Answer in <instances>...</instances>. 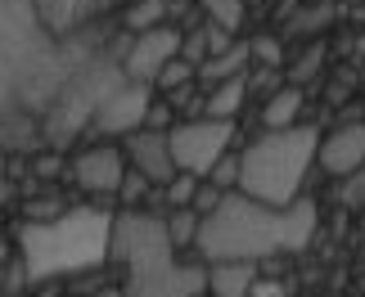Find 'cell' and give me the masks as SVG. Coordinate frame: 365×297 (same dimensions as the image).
Wrapping results in <instances>:
<instances>
[{
    "label": "cell",
    "instance_id": "obj_14",
    "mask_svg": "<svg viewBox=\"0 0 365 297\" xmlns=\"http://www.w3.org/2000/svg\"><path fill=\"white\" fill-rule=\"evenodd\" d=\"M298 113H302V86H279V90L266 95L262 126H266V131H279V126H298Z\"/></svg>",
    "mask_w": 365,
    "mask_h": 297
},
{
    "label": "cell",
    "instance_id": "obj_29",
    "mask_svg": "<svg viewBox=\"0 0 365 297\" xmlns=\"http://www.w3.org/2000/svg\"><path fill=\"white\" fill-rule=\"evenodd\" d=\"M145 126L149 131H172V104H149Z\"/></svg>",
    "mask_w": 365,
    "mask_h": 297
},
{
    "label": "cell",
    "instance_id": "obj_22",
    "mask_svg": "<svg viewBox=\"0 0 365 297\" xmlns=\"http://www.w3.org/2000/svg\"><path fill=\"white\" fill-rule=\"evenodd\" d=\"M320 59H325V46H312V50H307L302 54V59H298V68H289V86H302V81H312L316 77V68H320Z\"/></svg>",
    "mask_w": 365,
    "mask_h": 297
},
{
    "label": "cell",
    "instance_id": "obj_19",
    "mask_svg": "<svg viewBox=\"0 0 365 297\" xmlns=\"http://www.w3.org/2000/svg\"><path fill=\"white\" fill-rule=\"evenodd\" d=\"M194 194H199V176H194V172H176V176L163 185L167 207H190V203H194Z\"/></svg>",
    "mask_w": 365,
    "mask_h": 297
},
{
    "label": "cell",
    "instance_id": "obj_28",
    "mask_svg": "<svg viewBox=\"0 0 365 297\" xmlns=\"http://www.w3.org/2000/svg\"><path fill=\"white\" fill-rule=\"evenodd\" d=\"M343 198H347V207H365V167H356V172L347 176Z\"/></svg>",
    "mask_w": 365,
    "mask_h": 297
},
{
    "label": "cell",
    "instance_id": "obj_24",
    "mask_svg": "<svg viewBox=\"0 0 365 297\" xmlns=\"http://www.w3.org/2000/svg\"><path fill=\"white\" fill-rule=\"evenodd\" d=\"M207 180H212V185H221V189H235V185H240V158H221L217 167H212V172H207Z\"/></svg>",
    "mask_w": 365,
    "mask_h": 297
},
{
    "label": "cell",
    "instance_id": "obj_2",
    "mask_svg": "<svg viewBox=\"0 0 365 297\" xmlns=\"http://www.w3.org/2000/svg\"><path fill=\"white\" fill-rule=\"evenodd\" d=\"M108 257L126 266V297H199L207 288V271L176 266L167 221L149 212H122L113 221Z\"/></svg>",
    "mask_w": 365,
    "mask_h": 297
},
{
    "label": "cell",
    "instance_id": "obj_10",
    "mask_svg": "<svg viewBox=\"0 0 365 297\" xmlns=\"http://www.w3.org/2000/svg\"><path fill=\"white\" fill-rule=\"evenodd\" d=\"M122 176H126V158L118 149H86L81 158L73 162V180L81 189H91V194H118L122 189Z\"/></svg>",
    "mask_w": 365,
    "mask_h": 297
},
{
    "label": "cell",
    "instance_id": "obj_33",
    "mask_svg": "<svg viewBox=\"0 0 365 297\" xmlns=\"http://www.w3.org/2000/svg\"><path fill=\"white\" fill-rule=\"evenodd\" d=\"M95 297H126V288L118 293V288H104V293H95Z\"/></svg>",
    "mask_w": 365,
    "mask_h": 297
},
{
    "label": "cell",
    "instance_id": "obj_31",
    "mask_svg": "<svg viewBox=\"0 0 365 297\" xmlns=\"http://www.w3.org/2000/svg\"><path fill=\"white\" fill-rule=\"evenodd\" d=\"M54 212H59V203H54V198H46V203H32V207H27V221H50Z\"/></svg>",
    "mask_w": 365,
    "mask_h": 297
},
{
    "label": "cell",
    "instance_id": "obj_20",
    "mask_svg": "<svg viewBox=\"0 0 365 297\" xmlns=\"http://www.w3.org/2000/svg\"><path fill=\"white\" fill-rule=\"evenodd\" d=\"M207 5V19L221 23V27H230V32H240V23H244V0H203Z\"/></svg>",
    "mask_w": 365,
    "mask_h": 297
},
{
    "label": "cell",
    "instance_id": "obj_18",
    "mask_svg": "<svg viewBox=\"0 0 365 297\" xmlns=\"http://www.w3.org/2000/svg\"><path fill=\"white\" fill-rule=\"evenodd\" d=\"M194 77H199V63H190V59H180V54H176V59L158 73V81H153V86H158L163 95H172V90H180V86H190Z\"/></svg>",
    "mask_w": 365,
    "mask_h": 297
},
{
    "label": "cell",
    "instance_id": "obj_8",
    "mask_svg": "<svg viewBox=\"0 0 365 297\" xmlns=\"http://www.w3.org/2000/svg\"><path fill=\"white\" fill-rule=\"evenodd\" d=\"M180 41L185 36H180L176 27H167V23L149 27V32H135L131 50H126V77L131 81H158V73L180 54Z\"/></svg>",
    "mask_w": 365,
    "mask_h": 297
},
{
    "label": "cell",
    "instance_id": "obj_23",
    "mask_svg": "<svg viewBox=\"0 0 365 297\" xmlns=\"http://www.w3.org/2000/svg\"><path fill=\"white\" fill-rule=\"evenodd\" d=\"M207 54H212V50H207V32H203V27H194V32H190L185 41H180V59H190V63H203Z\"/></svg>",
    "mask_w": 365,
    "mask_h": 297
},
{
    "label": "cell",
    "instance_id": "obj_32",
    "mask_svg": "<svg viewBox=\"0 0 365 297\" xmlns=\"http://www.w3.org/2000/svg\"><path fill=\"white\" fill-rule=\"evenodd\" d=\"M252 297H284V288H279V284H252Z\"/></svg>",
    "mask_w": 365,
    "mask_h": 297
},
{
    "label": "cell",
    "instance_id": "obj_27",
    "mask_svg": "<svg viewBox=\"0 0 365 297\" xmlns=\"http://www.w3.org/2000/svg\"><path fill=\"white\" fill-rule=\"evenodd\" d=\"M252 59L266 63V68H279V41L275 36H257L252 41Z\"/></svg>",
    "mask_w": 365,
    "mask_h": 297
},
{
    "label": "cell",
    "instance_id": "obj_11",
    "mask_svg": "<svg viewBox=\"0 0 365 297\" xmlns=\"http://www.w3.org/2000/svg\"><path fill=\"white\" fill-rule=\"evenodd\" d=\"M320 162L329 176H352L365 167V122H347L329 140H320Z\"/></svg>",
    "mask_w": 365,
    "mask_h": 297
},
{
    "label": "cell",
    "instance_id": "obj_1",
    "mask_svg": "<svg viewBox=\"0 0 365 297\" xmlns=\"http://www.w3.org/2000/svg\"><path fill=\"white\" fill-rule=\"evenodd\" d=\"M316 234V203L293 198L289 207H271L252 194H226L217 212L199 225V252L207 261H262L279 252H298Z\"/></svg>",
    "mask_w": 365,
    "mask_h": 297
},
{
    "label": "cell",
    "instance_id": "obj_34",
    "mask_svg": "<svg viewBox=\"0 0 365 297\" xmlns=\"http://www.w3.org/2000/svg\"><path fill=\"white\" fill-rule=\"evenodd\" d=\"M5 198H9V185H5V176H0V203H5Z\"/></svg>",
    "mask_w": 365,
    "mask_h": 297
},
{
    "label": "cell",
    "instance_id": "obj_13",
    "mask_svg": "<svg viewBox=\"0 0 365 297\" xmlns=\"http://www.w3.org/2000/svg\"><path fill=\"white\" fill-rule=\"evenodd\" d=\"M252 68V41H235L230 50L212 54V59L199 63V77L207 81V86H217V81H230V77H244Z\"/></svg>",
    "mask_w": 365,
    "mask_h": 297
},
{
    "label": "cell",
    "instance_id": "obj_9",
    "mask_svg": "<svg viewBox=\"0 0 365 297\" xmlns=\"http://www.w3.org/2000/svg\"><path fill=\"white\" fill-rule=\"evenodd\" d=\"M126 153H131L135 172L149 176V185H167L180 167L172 158V140H167V131H131V140H126Z\"/></svg>",
    "mask_w": 365,
    "mask_h": 297
},
{
    "label": "cell",
    "instance_id": "obj_25",
    "mask_svg": "<svg viewBox=\"0 0 365 297\" xmlns=\"http://www.w3.org/2000/svg\"><path fill=\"white\" fill-rule=\"evenodd\" d=\"M118 194L126 198V203H140L145 194H153V185H149V176H145V172H126V176H122V189H118Z\"/></svg>",
    "mask_w": 365,
    "mask_h": 297
},
{
    "label": "cell",
    "instance_id": "obj_7",
    "mask_svg": "<svg viewBox=\"0 0 365 297\" xmlns=\"http://www.w3.org/2000/svg\"><path fill=\"white\" fill-rule=\"evenodd\" d=\"M145 113H149V81H122L118 90H108V99L95 108L91 126L100 135H131L145 126Z\"/></svg>",
    "mask_w": 365,
    "mask_h": 297
},
{
    "label": "cell",
    "instance_id": "obj_4",
    "mask_svg": "<svg viewBox=\"0 0 365 297\" xmlns=\"http://www.w3.org/2000/svg\"><path fill=\"white\" fill-rule=\"evenodd\" d=\"M312 158H320V131L316 126H279L240 153V189L262 198L271 207H289L298 198V185Z\"/></svg>",
    "mask_w": 365,
    "mask_h": 297
},
{
    "label": "cell",
    "instance_id": "obj_15",
    "mask_svg": "<svg viewBox=\"0 0 365 297\" xmlns=\"http://www.w3.org/2000/svg\"><path fill=\"white\" fill-rule=\"evenodd\" d=\"M244 99H248V77H230V81H217V86L207 90L203 118H226V122H235V113L244 108Z\"/></svg>",
    "mask_w": 365,
    "mask_h": 297
},
{
    "label": "cell",
    "instance_id": "obj_5",
    "mask_svg": "<svg viewBox=\"0 0 365 297\" xmlns=\"http://www.w3.org/2000/svg\"><path fill=\"white\" fill-rule=\"evenodd\" d=\"M167 140H172V158H176L180 172L207 176L226 158V149L235 140V122H226V118H180L167 131Z\"/></svg>",
    "mask_w": 365,
    "mask_h": 297
},
{
    "label": "cell",
    "instance_id": "obj_26",
    "mask_svg": "<svg viewBox=\"0 0 365 297\" xmlns=\"http://www.w3.org/2000/svg\"><path fill=\"white\" fill-rule=\"evenodd\" d=\"M221 198H226V189L207 180V185H199V194H194V203H190V207L199 212V217H207V212H217V207H221Z\"/></svg>",
    "mask_w": 365,
    "mask_h": 297
},
{
    "label": "cell",
    "instance_id": "obj_12",
    "mask_svg": "<svg viewBox=\"0 0 365 297\" xmlns=\"http://www.w3.org/2000/svg\"><path fill=\"white\" fill-rule=\"evenodd\" d=\"M252 284H257V261H212L207 271L212 297H252Z\"/></svg>",
    "mask_w": 365,
    "mask_h": 297
},
{
    "label": "cell",
    "instance_id": "obj_21",
    "mask_svg": "<svg viewBox=\"0 0 365 297\" xmlns=\"http://www.w3.org/2000/svg\"><path fill=\"white\" fill-rule=\"evenodd\" d=\"M167 99H172V108L185 113V118H203V104H207V95L194 90V81H190V86H180V90H172Z\"/></svg>",
    "mask_w": 365,
    "mask_h": 297
},
{
    "label": "cell",
    "instance_id": "obj_6",
    "mask_svg": "<svg viewBox=\"0 0 365 297\" xmlns=\"http://www.w3.org/2000/svg\"><path fill=\"white\" fill-rule=\"evenodd\" d=\"M118 86H122L118 68H86L81 81L68 90V99L59 104V113H54V135H73L81 122H91L95 108H100L108 99V90H118ZM59 145H63V140H59Z\"/></svg>",
    "mask_w": 365,
    "mask_h": 297
},
{
    "label": "cell",
    "instance_id": "obj_3",
    "mask_svg": "<svg viewBox=\"0 0 365 297\" xmlns=\"http://www.w3.org/2000/svg\"><path fill=\"white\" fill-rule=\"evenodd\" d=\"M19 248H23V275L32 284L54 275L95 271L108 261V248H113V217L104 207H77L50 221H23Z\"/></svg>",
    "mask_w": 365,
    "mask_h": 297
},
{
    "label": "cell",
    "instance_id": "obj_16",
    "mask_svg": "<svg viewBox=\"0 0 365 297\" xmlns=\"http://www.w3.org/2000/svg\"><path fill=\"white\" fill-rule=\"evenodd\" d=\"M199 225H203V217L194 207H172V217H167V234H172L176 248H185L190 239H199Z\"/></svg>",
    "mask_w": 365,
    "mask_h": 297
},
{
    "label": "cell",
    "instance_id": "obj_30",
    "mask_svg": "<svg viewBox=\"0 0 365 297\" xmlns=\"http://www.w3.org/2000/svg\"><path fill=\"white\" fill-rule=\"evenodd\" d=\"M329 19V9H316V14H302V19H293V32H312V27H320Z\"/></svg>",
    "mask_w": 365,
    "mask_h": 297
},
{
    "label": "cell",
    "instance_id": "obj_17",
    "mask_svg": "<svg viewBox=\"0 0 365 297\" xmlns=\"http://www.w3.org/2000/svg\"><path fill=\"white\" fill-rule=\"evenodd\" d=\"M167 19V0H135L131 9H126V27L131 32H149V27H158Z\"/></svg>",
    "mask_w": 365,
    "mask_h": 297
}]
</instances>
